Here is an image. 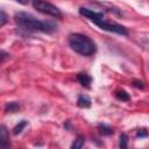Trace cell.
Returning a JSON list of instances; mask_svg holds the SVG:
<instances>
[{"mask_svg": "<svg viewBox=\"0 0 149 149\" xmlns=\"http://www.w3.org/2000/svg\"><path fill=\"white\" fill-rule=\"evenodd\" d=\"M133 85H134L135 87H137V88H144V83H143L142 80L135 79V80H133Z\"/></svg>", "mask_w": 149, "mask_h": 149, "instance_id": "cell-17", "label": "cell"}, {"mask_svg": "<svg viewBox=\"0 0 149 149\" xmlns=\"http://www.w3.org/2000/svg\"><path fill=\"white\" fill-rule=\"evenodd\" d=\"M100 29L102 30H107V31H111V33H115V34H119V35H127L128 31L125 27H122L121 24H118V23H112V22H107L105 20H100V21H95L94 22Z\"/></svg>", "mask_w": 149, "mask_h": 149, "instance_id": "cell-4", "label": "cell"}, {"mask_svg": "<svg viewBox=\"0 0 149 149\" xmlns=\"http://www.w3.org/2000/svg\"><path fill=\"white\" fill-rule=\"evenodd\" d=\"M7 21H8V16H7V14H6L3 10L0 9V27L5 26V24L7 23Z\"/></svg>", "mask_w": 149, "mask_h": 149, "instance_id": "cell-15", "label": "cell"}, {"mask_svg": "<svg viewBox=\"0 0 149 149\" xmlns=\"http://www.w3.org/2000/svg\"><path fill=\"white\" fill-rule=\"evenodd\" d=\"M15 22L22 29L29 31H42V33H54L57 30V24L52 21H41L30 13L17 12L14 16Z\"/></svg>", "mask_w": 149, "mask_h": 149, "instance_id": "cell-1", "label": "cell"}, {"mask_svg": "<svg viewBox=\"0 0 149 149\" xmlns=\"http://www.w3.org/2000/svg\"><path fill=\"white\" fill-rule=\"evenodd\" d=\"M147 135H148V133H147L146 129H140V130H137V133H136V136H137V137H146Z\"/></svg>", "mask_w": 149, "mask_h": 149, "instance_id": "cell-18", "label": "cell"}, {"mask_svg": "<svg viewBox=\"0 0 149 149\" xmlns=\"http://www.w3.org/2000/svg\"><path fill=\"white\" fill-rule=\"evenodd\" d=\"M127 146H128V136L126 134H121L120 135V147L127 148Z\"/></svg>", "mask_w": 149, "mask_h": 149, "instance_id": "cell-14", "label": "cell"}, {"mask_svg": "<svg viewBox=\"0 0 149 149\" xmlns=\"http://www.w3.org/2000/svg\"><path fill=\"white\" fill-rule=\"evenodd\" d=\"M9 133L8 128L5 125H0V148H7L9 147Z\"/></svg>", "mask_w": 149, "mask_h": 149, "instance_id": "cell-6", "label": "cell"}, {"mask_svg": "<svg viewBox=\"0 0 149 149\" xmlns=\"http://www.w3.org/2000/svg\"><path fill=\"white\" fill-rule=\"evenodd\" d=\"M84 144H85V139H84L83 136H78V137L74 140V142L72 143L71 148H72V149H80Z\"/></svg>", "mask_w": 149, "mask_h": 149, "instance_id": "cell-13", "label": "cell"}, {"mask_svg": "<svg viewBox=\"0 0 149 149\" xmlns=\"http://www.w3.org/2000/svg\"><path fill=\"white\" fill-rule=\"evenodd\" d=\"M77 79H78V81L80 83V85L84 86V87H90V85H91V83H92V78H91L87 73H85V72L79 73V74L77 76Z\"/></svg>", "mask_w": 149, "mask_h": 149, "instance_id": "cell-7", "label": "cell"}, {"mask_svg": "<svg viewBox=\"0 0 149 149\" xmlns=\"http://www.w3.org/2000/svg\"><path fill=\"white\" fill-rule=\"evenodd\" d=\"M15 1H17V2H20V3H22V5L28 3V0H15Z\"/></svg>", "mask_w": 149, "mask_h": 149, "instance_id": "cell-19", "label": "cell"}, {"mask_svg": "<svg viewBox=\"0 0 149 149\" xmlns=\"http://www.w3.org/2000/svg\"><path fill=\"white\" fill-rule=\"evenodd\" d=\"M98 129H99V133L102 134V135H112L114 133L113 128L105 125V123H99L98 125Z\"/></svg>", "mask_w": 149, "mask_h": 149, "instance_id": "cell-9", "label": "cell"}, {"mask_svg": "<svg viewBox=\"0 0 149 149\" xmlns=\"http://www.w3.org/2000/svg\"><path fill=\"white\" fill-rule=\"evenodd\" d=\"M79 14L90 19L91 21L95 22V21H100V20H104V14L102 13H99V12H94L92 9H88V8H85V7H81L79 8Z\"/></svg>", "mask_w": 149, "mask_h": 149, "instance_id": "cell-5", "label": "cell"}, {"mask_svg": "<svg viewBox=\"0 0 149 149\" xmlns=\"http://www.w3.org/2000/svg\"><path fill=\"white\" fill-rule=\"evenodd\" d=\"M8 58H9V54L6 52V51H3V50H0V65L3 62H6Z\"/></svg>", "mask_w": 149, "mask_h": 149, "instance_id": "cell-16", "label": "cell"}, {"mask_svg": "<svg viewBox=\"0 0 149 149\" xmlns=\"http://www.w3.org/2000/svg\"><path fill=\"white\" fill-rule=\"evenodd\" d=\"M33 7L38 10L40 13H43V14H47V15H50V16H54V17H62V13L61 10L52 3L50 2H47L44 0H34L33 1Z\"/></svg>", "mask_w": 149, "mask_h": 149, "instance_id": "cell-3", "label": "cell"}, {"mask_svg": "<svg viewBox=\"0 0 149 149\" xmlns=\"http://www.w3.org/2000/svg\"><path fill=\"white\" fill-rule=\"evenodd\" d=\"M77 105H78V107H80V108H87V107L91 106V99H90L87 95L81 94V95H79L78 99H77Z\"/></svg>", "mask_w": 149, "mask_h": 149, "instance_id": "cell-8", "label": "cell"}, {"mask_svg": "<svg viewBox=\"0 0 149 149\" xmlns=\"http://www.w3.org/2000/svg\"><path fill=\"white\" fill-rule=\"evenodd\" d=\"M69 45L70 48L83 56H91L95 52V44L94 42L86 35L74 33L69 35Z\"/></svg>", "mask_w": 149, "mask_h": 149, "instance_id": "cell-2", "label": "cell"}, {"mask_svg": "<svg viewBox=\"0 0 149 149\" xmlns=\"http://www.w3.org/2000/svg\"><path fill=\"white\" fill-rule=\"evenodd\" d=\"M26 126H27V121H26V120L20 121V122L14 127V129H13V134H14V135H17V134L22 133V130L26 128Z\"/></svg>", "mask_w": 149, "mask_h": 149, "instance_id": "cell-11", "label": "cell"}, {"mask_svg": "<svg viewBox=\"0 0 149 149\" xmlns=\"http://www.w3.org/2000/svg\"><path fill=\"white\" fill-rule=\"evenodd\" d=\"M19 108H20V104L16 102V101L7 102L6 106H5V111H6L7 113H14V112H16Z\"/></svg>", "mask_w": 149, "mask_h": 149, "instance_id": "cell-10", "label": "cell"}, {"mask_svg": "<svg viewBox=\"0 0 149 149\" xmlns=\"http://www.w3.org/2000/svg\"><path fill=\"white\" fill-rule=\"evenodd\" d=\"M115 97H116V99H119V100H121V101H128V100L130 99L129 94H128L126 91H123V90L118 91V92L115 93Z\"/></svg>", "mask_w": 149, "mask_h": 149, "instance_id": "cell-12", "label": "cell"}]
</instances>
